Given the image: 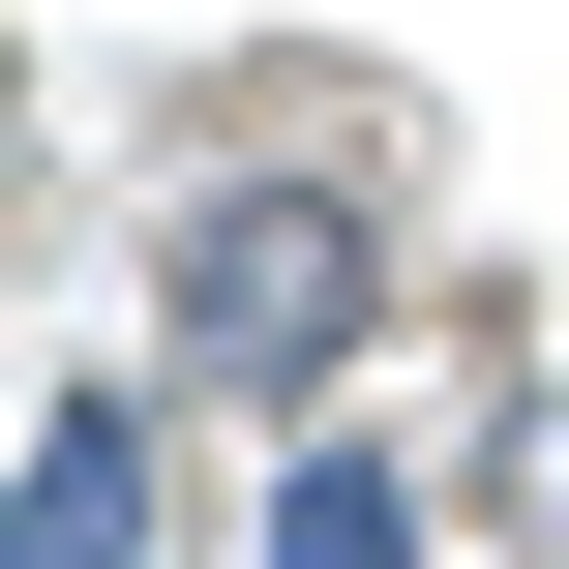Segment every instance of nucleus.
Segmentation results:
<instances>
[{
    "mask_svg": "<svg viewBox=\"0 0 569 569\" xmlns=\"http://www.w3.org/2000/svg\"><path fill=\"white\" fill-rule=\"evenodd\" d=\"M360 270H330V210H240V240H180V330H240V360H300Z\"/></svg>",
    "mask_w": 569,
    "mask_h": 569,
    "instance_id": "nucleus-1",
    "label": "nucleus"
},
{
    "mask_svg": "<svg viewBox=\"0 0 569 569\" xmlns=\"http://www.w3.org/2000/svg\"><path fill=\"white\" fill-rule=\"evenodd\" d=\"M300 569H390V480H300Z\"/></svg>",
    "mask_w": 569,
    "mask_h": 569,
    "instance_id": "nucleus-2",
    "label": "nucleus"
}]
</instances>
